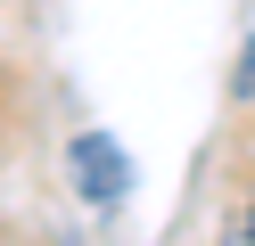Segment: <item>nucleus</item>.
Listing matches in <instances>:
<instances>
[{
    "label": "nucleus",
    "mask_w": 255,
    "mask_h": 246,
    "mask_svg": "<svg viewBox=\"0 0 255 246\" xmlns=\"http://www.w3.org/2000/svg\"><path fill=\"white\" fill-rule=\"evenodd\" d=\"M247 90H255V33L239 41V66H231V98H247Z\"/></svg>",
    "instance_id": "nucleus-2"
},
{
    "label": "nucleus",
    "mask_w": 255,
    "mask_h": 246,
    "mask_svg": "<svg viewBox=\"0 0 255 246\" xmlns=\"http://www.w3.org/2000/svg\"><path fill=\"white\" fill-rule=\"evenodd\" d=\"M231 246H255V189H247V205L231 213Z\"/></svg>",
    "instance_id": "nucleus-3"
},
{
    "label": "nucleus",
    "mask_w": 255,
    "mask_h": 246,
    "mask_svg": "<svg viewBox=\"0 0 255 246\" xmlns=\"http://www.w3.org/2000/svg\"><path fill=\"white\" fill-rule=\"evenodd\" d=\"M66 180H74V197H83L91 213H116L124 197H132V148L116 140V131H74L66 140Z\"/></svg>",
    "instance_id": "nucleus-1"
}]
</instances>
